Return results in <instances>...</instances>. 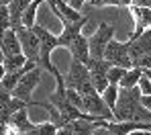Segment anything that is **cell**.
Masks as SVG:
<instances>
[{
  "instance_id": "4",
  "label": "cell",
  "mask_w": 151,
  "mask_h": 135,
  "mask_svg": "<svg viewBox=\"0 0 151 135\" xmlns=\"http://www.w3.org/2000/svg\"><path fill=\"white\" fill-rule=\"evenodd\" d=\"M129 53L135 68L151 70V29H147L137 39H129Z\"/></svg>"
},
{
  "instance_id": "13",
  "label": "cell",
  "mask_w": 151,
  "mask_h": 135,
  "mask_svg": "<svg viewBox=\"0 0 151 135\" xmlns=\"http://www.w3.org/2000/svg\"><path fill=\"white\" fill-rule=\"evenodd\" d=\"M68 51L72 55V59H78L82 64H88L90 61V41H88V37L82 33L74 43L68 47Z\"/></svg>"
},
{
  "instance_id": "19",
  "label": "cell",
  "mask_w": 151,
  "mask_h": 135,
  "mask_svg": "<svg viewBox=\"0 0 151 135\" xmlns=\"http://www.w3.org/2000/svg\"><path fill=\"white\" fill-rule=\"evenodd\" d=\"M119 90H121V86H116V84H108V88L102 92V98L106 100V105L114 110L116 107V100H119Z\"/></svg>"
},
{
  "instance_id": "29",
  "label": "cell",
  "mask_w": 151,
  "mask_h": 135,
  "mask_svg": "<svg viewBox=\"0 0 151 135\" xmlns=\"http://www.w3.org/2000/svg\"><path fill=\"white\" fill-rule=\"evenodd\" d=\"M57 135H74V133L70 127H61V129H57Z\"/></svg>"
},
{
  "instance_id": "7",
  "label": "cell",
  "mask_w": 151,
  "mask_h": 135,
  "mask_svg": "<svg viewBox=\"0 0 151 135\" xmlns=\"http://www.w3.org/2000/svg\"><path fill=\"white\" fill-rule=\"evenodd\" d=\"M43 72H45V70H43L41 66H37V68H33V70L25 72V74H23V78L19 80V84L14 86L12 96H17V98H21V100H27V103H31V105L39 107V103H33V100H31V96H33V90L39 86Z\"/></svg>"
},
{
  "instance_id": "3",
  "label": "cell",
  "mask_w": 151,
  "mask_h": 135,
  "mask_svg": "<svg viewBox=\"0 0 151 135\" xmlns=\"http://www.w3.org/2000/svg\"><path fill=\"white\" fill-rule=\"evenodd\" d=\"M63 80H65V88H74V90H78L82 96L96 90L94 84H92V78H90L88 66L82 64V61H78V59H72L68 72L63 74Z\"/></svg>"
},
{
  "instance_id": "31",
  "label": "cell",
  "mask_w": 151,
  "mask_h": 135,
  "mask_svg": "<svg viewBox=\"0 0 151 135\" xmlns=\"http://www.w3.org/2000/svg\"><path fill=\"white\" fill-rule=\"evenodd\" d=\"M8 125H0V135H8Z\"/></svg>"
},
{
  "instance_id": "20",
  "label": "cell",
  "mask_w": 151,
  "mask_h": 135,
  "mask_svg": "<svg viewBox=\"0 0 151 135\" xmlns=\"http://www.w3.org/2000/svg\"><path fill=\"white\" fill-rule=\"evenodd\" d=\"M12 29V21H10V10L8 6H0V39L4 37V33Z\"/></svg>"
},
{
  "instance_id": "24",
  "label": "cell",
  "mask_w": 151,
  "mask_h": 135,
  "mask_svg": "<svg viewBox=\"0 0 151 135\" xmlns=\"http://www.w3.org/2000/svg\"><path fill=\"white\" fill-rule=\"evenodd\" d=\"M139 88H141V94L143 96H151V80L143 74V78L139 80Z\"/></svg>"
},
{
  "instance_id": "34",
  "label": "cell",
  "mask_w": 151,
  "mask_h": 135,
  "mask_svg": "<svg viewBox=\"0 0 151 135\" xmlns=\"http://www.w3.org/2000/svg\"><path fill=\"white\" fill-rule=\"evenodd\" d=\"M65 2H68V4H70V0H65Z\"/></svg>"
},
{
  "instance_id": "2",
  "label": "cell",
  "mask_w": 151,
  "mask_h": 135,
  "mask_svg": "<svg viewBox=\"0 0 151 135\" xmlns=\"http://www.w3.org/2000/svg\"><path fill=\"white\" fill-rule=\"evenodd\" d=\"M33 31L37 33V37H39V41H41V53H39V66L45 70V72H49L51 76L55 78V80H61L63 78V74H59V70L53 66V61H51V53H53V49L55 47H59V37L49 31L47 27H43V25H35Z\"/></svg>"
},
{
  "instance_id": "10",
  "label": "cell",
  "mask_w": 151,
  "mask_h": 135,
  "mask_svg": "<svg viewBox=\"0 0 151 135\" xmlns=\"http://www.w3.org/2000/svg\"><path fill=\"white\" fill-rule=\"evenodd\" d=\"M17 35H19V41H21V47H23V53L27 59H33V61H39V53H41V41L37 37V33L33 29L21 25L19 29H14Z\"/></svg>"
},
{
  "instance_id": "22",
  "label": "cell",
  "mask_w": 151,
  "mask_h": 135,
  "mask_svg": "<svg viewBox=\"0 0 151 135\" xmlns=\"http://www.w3.org/2000/svg\"><path fill=\"white\" fill-rule=\"evenodd\" d=\"M65 94H68V98H70V103H72L74 107H78L80 110H84V98H82V94H80L78 90H74V88H65Z\"/></svg>"
},
{
  "instance_id": "25",
  "label": "cell",
  "mask_w": 151,
  "mask_h": 135,
  "mask_svg": "<svg viewBox=\"0 0 151 135\" xmlns=\"http://www.w3.org/2000/svg\"><path fill=\"white\" fill-rule=\"evenodd\" d=\"M88 6H94V8H100V6H116V0H90Z\"/></svg>"
},
{
  "instance_id": "5",
  "label": "cell",
  "mask_w": 151,
  "mask_h": 135,
  "mask_svg": "<svg viewBox=\"0 0 151 135\" xmlns=\"http://www.w3.org/2000/svg\"><path fill=\"white\" fill-rule=\"evenodd\" d=\"M114 33H116V27H114V25L100 23L98 29L88 37V41H90V57H94V59H104L106 47H108V43L114 39Z\"/></svg>"
},
{
  "instance_id": "26",
  "label": "cell",
  "mask_w": 151,
  "mask_h": 135,
  "mask_svg": "<svg viewBox=\"0 0 151 135\" xmlns=\"http://www.w3.org/2000/svg\"><path fill=\"white\" fill-rule=\"evenodd\" d=\"M102 123H104V121H100V125L94 129V133H92V135H112L108 129H106V127H104V125H102Z\"/></svg>"
},
{
  "instance_id": "28",
  "label": "cell",
  "mask_w": 151,
  "mask_h": 135,
  "mask_svg": "<svg viewBox=\"0 0 151 135\" xmlns=\"http://www.w3.org/2000/svg\"><path fill=\"white\" fill-rule=\"evenodd\" d=\"M133 6H147V8H151V0H133Z\"/></svg>"
},
{
  "instance_id": "9",
  "label": "cell",
  "mask_w": 151,
  "mask_h": 135,
  "mask_svg": "<svg viewBox=\"0 0 151 135\" xmlns=\"http://www.w3.org/2000/svg\"><path fill=\"white\" fill-rule=\"evenodd\" d=\"M104 59L110 61L112 66H121V68H135L133 66V59H131V53H129V41H116L112 39L106 47V53H104Z\"/></svg>"
},
{
  "instance_id": "30",
  "label": "cell",
  "mask_w": 151,
  "mask_h": 135,
  "mask_svg": "<svg viewBox=\"0 0 151 135\" xmlns=\"http://www.w3.org/2000/svg\"><path fill=\"white\" fill-rule=\"evenodd\" d=\"M129 135H151V131H147V129H137V131H131Z\"/></svg>"
},
{
  "instance_id": "33",
  "label": "cell",
  "mask_w": 151,
  "mask_h": 135,
  "mask_svg": "<svg viewBox=\"0 0 151 135\" xmlns=\"http://www.w3.org/2000/svg\"><path fill=\"white\" fill-rule=\"evenodd\" d=\"M4 61V51H2V47H0V64Z\"/></svg>"
},
{
  "instance_id": "23",
  "label": "cell",
  "mask_w": 151,
  "mask_h": 135,
  "mask_svg": "<svg viewBox=\"0 0 151 135\" xmlns=\"http://www.w3.org/2000/svg\"><path fill=\"white\" fill-rule=\"evenodd\" d=\"M37 135H57V127H55L51 121L37 123Z\"/></svg>"
},
{
  "instance_id": "17",
  "label": "cell",
  "mask_w": 151,
  "mask_h": 135,
  "mask_svg": "<svg viewBox=\"0 0 151 135\" xmlns=\"http://www.w3.org/2000/svg\"><path fill=\"white\" fill-rule=\"evenodd\" d=\"M2 64H4V70H6V72H19V70H25V66H27V57H25V53L6 55Z\"/></svg>"
},
{
  "instance_id": "11",
  "label": "cell",
  "mask_w": 151,
  "mask_h": 135,
  "mask_svg": "<svg viewBox=\"0 0 151 135\" xmlns=\"http://www.w3.org/2000/svg\"><path fill=\"white\" fill-rule=\"evenodd\" d=\"M88 66V70H90V78H92V84H94V88L98 90V92H104L106 88H108V70H110V61H106V59H94V57H90V61L86 64Z\"/></svg>"
},
{
  "instance_id": "15",
  "label": "cell",
  "mask_w": 151,
  "mask_h": 135,
  "mask_svg": "<svg viewBox=\"0 0 151 135\" xmlns=\"http://www.w3.org/2000/svg\"><path fill=\"white\" fill-rule=\"evenodd\" d=\"M100 125V121H94L92 117H82V119H76L72 121L68 127L72 129V133L74 135H92L94 133V129Z\"/></svg>"
},
{
  "instance_id": "14",
  "label": "cell",
  "mask_w": 151,
  "mask_h": 135,
  "mask_svg": "<svg viewBox=\"0 0 151 135\" xmlns=\"http://www.w3.org/2000/svg\"><path fill=\"white\" fill-rule=\"evenodd\" d=\"M0 47L4 51V57L6 55H17V53H23V47H21V41H19V35L14 29H8L4 33V37L0 39Z\"/></svg>"
},
{
  "instance_id": "12",
  "label": "cell",
  "mask_w": 151,
  "mask_h": 135,
  "mask_svg": "<svg viewBox=\"0 0 151 135\" xmlns=\"http://www.w3.org/2000/svg\"><path fill=\"white\" fill-rule=\"evenodd\" d=\"M131 17L135 21V29H133L129 39H137L147 29H151V8H147V6H131Z\"/></svg>"
},
{
  "instance_id": "21",
  "label": "cell",
  "mask_w": 151,
  "mask_h": 135,
  "mask_svg": "<svg viewBox=\"0 0 151 135\" xmlns=\"http://www.w3.org/2000/svg\"><path fill=\"white\" fill-rule=\"evenodd\" d=\"M127 68H121V66H110V70H108V82L110 84H121V80H123V76H125Z\"/></svg>"
},
{
  "instance_id": "8",
  "label": "cell",
  "mask_w": 151,
  "mask_h": 135,
  "mask_svg": "<svg viewBox=\"0 0 151 135\" xmlns=\"http://www.w3.org/2000/svg\"><path fill=\"white\" fill-rule=\"evenodd\" d=\"M57 21L61 23V33L57 35V37H59V47H65V49L82 35L84 27L88 25V17H86V14H84L80 21H70V19H65V17H57Z\"/></svg>"
},
{
  "instance_id": "6",
  "label": "cell",
  "mask_w": 151,
  "mask_h": 135,
  "mask_svg": "<svg viewBox=\"0 0 151 135\" xmlns=\"http://www.w3.org/2000/svg\"><path fill=\"white\" fill-rule=\"evenodd\" d=\"M84 113L90 115L94 121H114V113L112 108L106 105V100L102 98V94L98 90L84 94Z\"/></svg>"
},
{
  "instance_id": "18",
  "label": "cell",
  "mask_w": 151,
  "mask_h": 135,
  "mask_svg": "<svg viewBox=\"0 0 151 135\" xmlns=\"http://www.w3.org/2000/svg\"><path fill=\"white\" fill-rule=\"evenodd\" d=\"M25 72H29V70H27V66H25V70H19V72H6V74H4V78L0 80V82H2V86H4L8 92H12V90H14V86L19 84V80L23 78V74H25Z\"/></svg>"
},
{
  "instance_id": "1",
  "label": "cell",
  "mask_w": 151,
  "mask_h": 135,
  "mask_svg": "<svg viewBox=\"0 0 151 135\" xmlns=\"http://www.w3.org/2000/svg\"><path fill=\"white\" fill-rule=\"evenodd\" d=\"M141 88H121L119 100L114 107V121H137V123H151V110L141 105Z\"/></svg>"
},
{
  "instance_id": "16",
  "label": "cell",
  "mask_w": 151,
  "mask_h": 135,
  "mask_svg": "<svg viewBox=\"0 0 151 135\" xmlns=\"http://www.w3.org/2000/svg\"><path fill=\"white\" fill-rule=\"evenodd\" d=\"M143 78V68H131V70H127L125 76H123V80H121V88H135V86H139V80Z\"/></svg>"
},
{
  "instance_id": "27",
  "label": "cell",
  "mask_w": 151,
  "mask_h": 135,
  "mask_svg": "<svg viewBox=\"0 0 151 135\" xmlns=\"http://www.w3.org/2000/svg\"><path fill=\"white\" fill-rule=\"evenodd\" d=\"M116 6L119 8H131L133 6V0H116Z\"/></svg>"
},
{
  "instance_id": "32",
  "label": "cell",
  "mask_w": 151,
  "mask_h": 135,
  "mask_svg": "<svg viewBox=\"0 0 151 135\" xmlns=\"http://www.w3.org/2000/svg\"><path fill=\"white\" fill-rule=\"evenodd\" d=\"M143 74H145V76L151 80V70H149V68H143Z\"/></svg>"
}]
</instances>
